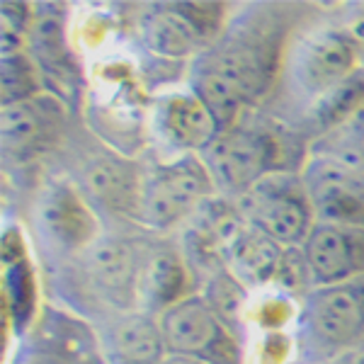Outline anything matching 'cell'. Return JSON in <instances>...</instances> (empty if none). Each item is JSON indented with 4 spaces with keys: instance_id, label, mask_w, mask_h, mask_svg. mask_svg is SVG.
Wrapping results in <instances>:
<instances>
[{
    "instance_id": "6",
    "label": "cell",
    "mask_w": 364,
    "mask_h": 364,
    "mask_svg": "<svg viewBox=\"0 0 364 364\" xmlns=\"http://www.w3.org/2000/svg\"><path fill=\"white\" fill-rule=\"evenodd\" d=\"M5 364H107V360L102 338L85 318L61 306H42L32 328L5 352Z\"/></svg>"
},
{
    "instance_id": "14",
    "label": "cell",
    "mask_w": 364,
    "mask_h": 364,
    "mask_svg": "<svg viewBox=\"0 0 364 364\" xmlns=\"http://www.w3.org/2000/svg\"><path fill=\"white\" fill-rule=\"evenodd\" d=\"M154 129L170 149L180 151V156H202L224 132L209 105L192 87L166 92L156 100Z\"/></svg>"
},
{
    "instance_id": "30",
    "label": "cell",
    "mask_w": 364,
    "mask_h": 364,
    "mask_svg": "<svg viewBox=\"0 0 364 364\" xmlns=\"http://www.w3.org/2000/svg\"><path fill=\"white\" fill-rule=\"evenodd\" d=\"M357 32V37H360V44H362V58H360V68L364 70V27H352Z\"/></svg>"
},
{
    "instance_id": "27",
    "label": "cell",
    "mask_w": 364,
    "mask_h": 364,
    "mask_svg": "<svg viewBox=\"0 0 364 364\" xmlns=\"http://www.w3.org/2000/svg\"><path fill=\"white\" fill-rule=\"evenodd\" d=\"M250 321L257 328H262L265 333H282V328H287V323L296 321L299 306L291 301V296L282 294V291L272 289L265 294L252 309H248Z\"/></svg>"
},
{
    "instance_id": "15",
    "label": "cell",
    "mask_w": 364,
    "mask_h": 364,
    "mask_svg": "<svg viewBox=\"0 0 364 364\" xmlns=\"http://www.w3.org/2000/svg\"><path fill=\"white\" fill-rule=\"evenodd\" d=\"M318 221L364 228V178L331 158H316L301 175Z\"/></svg>"
},
{
    "instance_id": "2",
    "label": "cell",
    "mask_w": 364,
    "mask_h": 364,
    "mask_svg": "<svg viewBox=\"0 0 364 364\" xmlns=\"http://www.w3.org/2000/svg\"><path fill=\"white\" fill-rule=\"evenodd\" d=\"M364 343V277L314 287L299 304L294 350L299 364H323Z\"/></svg>"
},
{
    "instance_id": "7",
    "label": "cell",
    "mask_w": 364,
    "mask_h": 364,
    "mask_svg": "<svg viewBox=\"0 0 364 364\" xmlns=\"http://www.w3.org/2000/svg\"><path fill=\"white\" fill-rule=\"evenodd\" d=\"M168 355L209 364H240V350L228 323L204 294H190L158 316Z\"/></svg>"
},
{
    "instance_id": "18",
    "label": "cell",
    "mask_w": 364,
    "mask_h": 364,
    "mask_svg": "<svg viewBox=\"0 0 364 364\" xmlns=\"http://www.w3.org/2000/svg\"><path fill=\"white\" fill-rule=\"evenodd\" d=\"M100 338L107 364H161L168 357L158 316L146 311L122 314Z\"/></svg>"
},
{
    "instance_id": "10",
    "label": "cell",
    "mask_w": 364,
    "mask_h": 364,
    "mask_svg": "<svg viewBox=\"0 0 364 364\" xmlns=\"http://www.w3.org/2000/svg\"><path fill=\"white\" fill-rule=\"evenodd\" d=\"M0 309H3L5 345L8 338H22L37 321L39 304V279L34 269L25 231L20 226H5L0 240Z\"/></svg>"
},
{
    "instance_id": "23",
    "label": "cell",
    "mask_w": 364,
    "mask_h": 364,
    "mask_svg": "<svg viewBox=\"0 0 364 364\" xmlns=\"http://www.w3.org/2000/svg\"><path fill=\"white\" fill-rule=\"evenodd\" d=\"M0 90H3V107L25 102L42 95V70L29 56V51H15V54H0Z\"/></svg>"
},
{
    "instance_id": "24",
    "label": "cell",
    "mask_w": 364,
    "mask_h": 364,
    "mask_svg": "<svg viewBox=\"0 0 364 364\" xmlns=\"http://www.w3.org/2000/svg\"><path fill=\"white\" fill-rule=\"evenodd\" d=\"M32 3H3L0 5V54H15L27 49V39L34 25Z\"/></svg>"
},
{
    "instance_id": "11",
    "label": "cell",
    "mask_w": 364,
    "mask_h": 364,
    "mask_svg": "<svg viewBox=\"0 0 364 364\" xmlns=\"http://www.w3.org/2000/svg\"><path fill=\"white\" fill-rule=\"evenodd\" d=\"M146 257L139 248L124 238H100L90 250H85L83 269L92 291L122 311L132 314L141 301V277H144Z\"/></svg>"
},
{
    "instance_id": "20",
    "label": "cell",
    "mask_w": 364,
    "mask_h": 364,
    "mask_svg": "<svg viewBox=\"0 0 364 364\" xmlns=\"http://www.w3.org/2000/svg\"><path fill=\"white\" fill-rule=\"evenodd\" d=\"M27 51L34 63L42 70V75L51 78L58 90L75 87L80 78L78 61L73 51L68 49L63 22L56 15H37L34 17L32 32L27 39Z\"/></svg>"
},
{
    "instance_id": "22",
    "label": "cell",
    "mask_w": 364,
    "mask_h": 364,
    "mask_svg": "<svg viewBox=\"0 0 364 364\" xmlns=\"http://www.w3.org/2000/svg\"><path fill=\"white\" fill-rule=\"evenodd\" d=\"M362 105H364V70L360 68L345 83H340L331 92H326L321 100H316L314 109H311V127L316 129V134L336 132Z\"/></svg>"
},
{
    "instance_id": "21",
    "label": "cell",
    "mask_w": 364,
    "mask_h": 364,
    "mask_svg": "<svg viewBox=\"0 0 364 364\" xmlns=\"http://www.w3.org/2000/svg\"><path fill=\"white\" fill-rule=\"evenodd\" d=\"M141 39L151 54L163 58H197L209 49V44L173 8V3L151 8L141 22Z\"/></svg>"
},
{
    "instance_id": "4",
    "label": "cell",
    "mask_w": 364,
    "mask_h": 364,
    "mask_svg": "<svg viewBox=\"0 0 364 364\" xmlns=\"http://www.w3.org/2000/svg\"><path fill=\"white\" fill-rule=\"evenodd\" d=\"M216 195L219 190L204 158L197 154L178 156L144 175L139 221L154 231H170L192 219Z\"/></svg>"
},
{
    "instance_id": "29",
    "label": "cell",
    "mask_w": 364,
    "mask_h": 364,
    "mask_svg": "<svg viewBox=\"0 0 364 364\" xmlns=\"http://www.w3.org/2000/svg\"><path fill=\"white\" fill-rule=\"evenodd\" d=\"M161 364H209V362H202V360H195V357H182V355H168L166 360Z\"/></svg>"
},
{
    "instance_id": "25",
    "label": "cell",
    "mask_w": 364,
    "mask_h": 364,
    "mask_svg": "<svg viewBox=\"0 0 364 364\" xmlns=\"http://www.w3.org/2000/svg\"><path fill=\"white\" fill-rule=\"evenodd\" d=\"M173 8L197 29L209 46L226 32L228 5L226 3H173Z\"/></svg>"
},
{
    "instance_id": "19",
    "label": "cell",
    "mask_w": 364,
    "mask_h": 364,
    "mask_svg": "<svg viewBox=\"0 0 364 364\" xmlns=\"http://www.w3.org/2000/svg\"><path fill=\"white\" fill-rule=\"evenodd\" d=\"M190 267L180 252L163 248L146 257L144 277H141V304L146 314L161 316L185 296L195 294L190 289Z\"/></svg>"
},
{
    "instance_id": "26",
    "label": "cell",
    "mask_w": 364,
    "mask_h": 364,
    "mask_svg": "<svg viewBox=\"0 0 364 364\" xmlns=\"http://www.w3.org/2000/svg\"><path fill=\"white\" fill-rule=\"evenodd\" d=\"M331 149L336 151L333 156H326L331 161H338L343 166H360L364 163V105L357 109L355 114L345 122L343 127H338L336 132H331Z\"/></svg>"
},
{
    "instance_id": "17",
    "label": "cell",
    "mask_w": 364,
    "mask_h": 364,
    "mask_svg": "<svg viewBox=\"0 0 364 364\" xmlns=\"http://www.w3.org/2000/svg\"><path fill=\"white\" fill-rule=\"evenodd\" d=\"M144 175L127 156L105 154L85 168V195L112 214L139 219Z\"/></svg>"
},
{
    "instance_id": "12",
    "label": "cell",
    "mask_w": 364,
    "mask_h": 364,
    "mask_svg": "<svg viewBox=\"0 0 364 364\" xmlns=\"http://www.w3.org/2000/svg\"><path fill=\"white\" fill-rule=\"evenodd\" d=\"M301 250L311 287L345 284L364 277V228L316 221Z\"/></svg>"
},
{
    "instance_id": "3",
    "label": "cell",
    "mask_w": 364,
    "mask_h": 364,
    "mask_svg": "<svg viewBox=\"0 0 364 364\" xmlns=\"http://www.w3.org/2000/svg\"><path fill=\"white\" fill-rule=\"evenodd\" d=\"M284 151L277 132L238 119L219 134L202 158L216 182V190L228 199H238L267 175L289 170Z\"/></svg>"
},
{
    "instance_id": "16",
    "label": "cell",
    "mask_w": 364,
    "mask_h": 364,
    "mask_svg": "<svg viewBox=\"0 0 364 364\" xmlns=\"http://www.w3.org/2000/svg\"><path fill=\"white\" fill-rule=\"evenodd\" d=\"M284 250L277 240L240 221L221 248V267L245 289H267L277 279Z\"/></svg>"
},
{
    "instance_id": "9",
    "label": "cell",
    "mask_w": 364,
    "mask_h": 364,
    "mask_svg": "<svg viewBox=\"0 0 364 364\" xmlns=\"http://www.w3.org/2000/svg\"><path fill=\"white\" fill-rule=\"evenodd\" d=\"M66 134V105L56 92L8 105L0 114V141L5 161L15 166L32 163L54 151Z\"/></svg>"
},
{
    "instance_id": "5",
    "label": "cell",
    "mask_w": 364,
    "mask_h": 364,
    "mask_svg": "<svg viewBox=\"0 0 364 364\" xmlns=\"http://www.w3.org/2000/svg\"><path fill=\"white\" fill-rule=\"evenodd\" d=\"M233 202L245 224L255 226L284 248L304 245L318 221L306 182L291 170L267 175Z\"/></svg>"
},
{
    "instance_id": "8",
    "label": "cell",
    "mask_w": 364,
    "mask_h": 364,
    "mask_svg": "<svg viewBox=\"0 0 364 364\" xmlns=\"http://www.w3.org/2000/svg\"><path fill=\"white\" fill-rule=\"evenodd\" d=\"M360 58L362 44L355 29L323 27L296 46L291 73L306 95L321 100L360 70Z\"/></svg>"
},
{
    "instance_id": "13",
    "label": "cell",
    "mask_w": 364,
    "mask_h": 364,
    "mask_svg": "<svg viewBox=\"0 0 364 364\" xmlns=\"http://www.w3.org/2000/svg\"><path fill=\"white\" fill-rule=\"evenodd\" d=\"M39 221L51 245L63 252H85L102 238L92 202L68 180L46 187L39 202Z\"/></svg>"
},
{
    "instance_id": "1",
    "label": "cell",
    "mask_w": 364,
    "mask_h": 364,
    "mask_svg": "<svg viewBox=\"0 0 364 364\" xmlns=\"http://www.w3.org/2000/svg\"><path fill=\"white\" fill-rule=\"evenodd\" d=\"M284 42L282 15L260 13L245 17L195 58L190 87L209 105L221 129L243 119L272 90Z\"/></svg>"
},
{
    "instance_id": "28",
    "label": "cell",
    "mask_w": 364,
    "mask_h": 364,
    "mask_svg": "<svg viewBox=\"0 0 364 364\" xmlns=\"http://www.w3.org/2000/svg\"><path fill=\"white\" fill-rule=\"evenodd\" d=\"M323 364H364V343L355 345V348H350L348 352H343V355L333 357V360Z\"/></svg>"
}]
</instances>
